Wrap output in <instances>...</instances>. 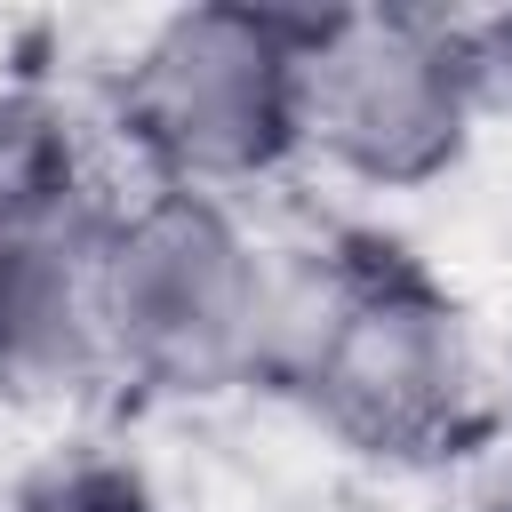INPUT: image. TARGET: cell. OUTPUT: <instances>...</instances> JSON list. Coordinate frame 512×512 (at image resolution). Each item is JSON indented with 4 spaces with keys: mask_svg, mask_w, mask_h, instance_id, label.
I'll use <instances>...</instances> for the list:
<instances>
[{
    "mask_svg": "<svg viewBox=\"0 0 512 512\" xmlns=\"http://www.w3.org/2000/svg\"><path fill=\"white\" fill-rule=\"evenodd\" d=\"M256 392L288 400L328 448L384 472H432L496 424L472 304L376 224H336L280 256Z\"/></svg>",
    "mask_w": 512,
    "mask_h": 512,
    "instance_id": "obj_1",
    "label": "cell"
},
{
    "mask_svg": "<svg viewBox=\"0 0 512 512\" xmlns=\"http://www.w3.org/2000/svg\"><path fill=\"white\" fill-rule=\"evenodd\" d=\"M280 256L248 232L240 200L136 184L112 192L88 256L96 400L200 408L264 384Z\"/></svg>",
    "mask_w": 512,
    "mask_h": 512,
    "instance_id": "obj_2",
    "label": "cell"
},
{
    "mask_svg": "<svg viewBox=\"0 0 512 512\" xmlns=\"http://www.w3.org/2000/svg\"><path fill=\"white\" fill-rule=\"evenodd\" d=\"M320 8L192 0L152 16L112 64V144L136 184L240 200L304 160V64Z\"/></svg>",
    "mask_w": 512,
    "mask_h": 512,
    "instance_id": "obj_3",
    "label": "cell"
},
{
    "mask_svg": "<svg viewBox=\"0 0 512 512\" xmlns=\"http://www.w3.org/2000/svg\"><path fill=\"white\" fill-rule=\"evenodd\" d=\"M504 112L480 16L320 8L304 64V160L352 192H424L456 176L480 120Z\"/></svg>",
    "mask_w": 512,
    "mask_h": 512,
    "instance_id": "obj_4",
    "label": "cell"
},
{
    "mask_svg": "<svg viewBox=\"0 0 512 512\" xmlns=\"http://www.w3.org/2000/svg\"><path fill=\"white\" fill-rule=\"evenodd\" d=\"M112 184L88 160V128L40 80H0V392L96 400L88 256Z\"/></svg>",
    "mask_w": 512,
    "mask_h": 512,
    "instance_id": "obj_5",
    "label": "cell"
},
{
    "mask_svg": "<svg viewBox=\"0 0 512 512\" xmlns=\"http://www.w3.org/2000/svg\"><path fill=\"white\" fill-rule=\"evenodd\" d=\"M0 512H168V504L128 448L72 440V448H48L32 472H16L0 488Z\"/></svg>",
    "mask_w": 512,
    "mask_h": 512,
    "instance_id": "obj_6",
    "label": "cell"
},
{
    "mask_svg": "<svg viewBox=\"0 0 512 512\" xmlns=\"http://www.w3.org/2000/svg\"><path fill=\"white\" fill-rule=\"evenodd\" d=\"M464 512H512V464H504V472H496V480H488V488H480Z\"/></svg>",
    "mask_w": 512,
    "mask_h": 512,
    "instance_id": "obj_7",
    "label": "cell"
}]
</instances>
